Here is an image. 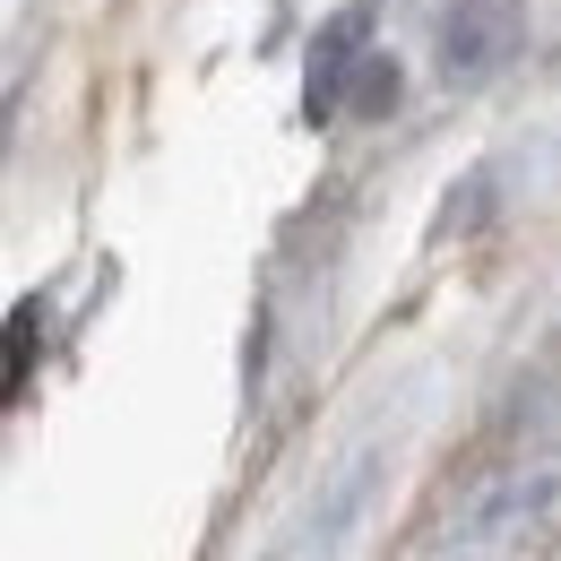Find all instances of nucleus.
<instances>
[{"instance_id": "2", "label": "nucleus", "mask_w": 561, "mask_h": 561, "mask_svg": "<svg viewBox=\"0 0 561 561\" xmlns=\"http://www.w3.org/2000/svg\"><path fill=\"white\" fill-rule=\"evenodd\" d=\"M354 61H363V9H346L329 26V44L311 53V113H337V87H346Z\"/></svg>"}, {"instance_id": "1", "label": "nucleus", "mask_w": 561, "mask_h": 561, "mask_svg": "<svg viewBox=\"0 0 561 561\" xmlns=\"http://www.w3.org/2000/svg\"><path fill=\"white\" fill-rule=\"evenodd\" d=\"M518 26H527V9H518V0H458V9H449V26H440V70H449V78L501 70V61L518 53Z\"/></svg>"}, {"instance_id": "3", "label": "nucleus", "mask_w": 561, "mask_h": 561, "mask_svg": "<svg viewBox=\"0 0 561 561\" xmlns=\"http://www.w3.org/2000/svg\"><path fill=\"white\" fill-rule=\"evenodd\" d=\"M26 354H35V302H26V311L0 329V407L18 398V380H26Z\"/></svg>"}]
</instances>
